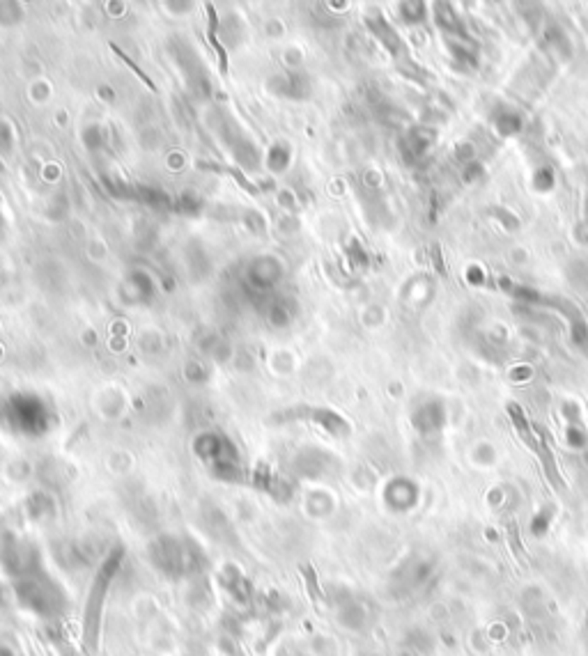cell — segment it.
Returning <instances> with one entry per match:
<instances>
[{
	"label": "cell",
	"mask_w": 588,
	"mask_h": 656,
	"mask_svg": "<svg viewBox=\"0 0 588 656\" xmlns=\"http://www.w3.org/2000/svg\"><path fill=\"white\" fill-rule=\"evenodd\" d=\"M124 558V549L115 547L108 553V558L101 562V567L97 569L95 578H92L90 585V595H88V604H86V613H83V645L90 654L97 652V643H99V626H101V611H104L106 604V595L110 588V580H113L115 571L122 565Z\"/></svg>",
	"instance_id": "obj_1"
},
{
	"label": "cell",
	"mask_w": 588,
	"mask_h": 656,
	"mask_svg": "<svg viewBox=\"0 0 588 656\" xmlns=\"http://www.w3.org/2000/svg\"><path fill=\"white\" fill-rule=\"evenodd\" d=\"M207 18H209V25H207V37L211 46H214V51L218 53V62H220V73H228V55H225V49L220 46V42L216 40V9L207 5Z\"/></svg>",
	"instance_id": "obj_2"
},
{
	"label": "cell",
	"mask_w": 588,
	"mask_h": 656,
	"mask_svg": "<svg viewBox=\"0 0 588 656\" xmlns=\"http://www.w3.org/2000/svg\"><path fill=\"white\" fill-rule=\"evenodd\" d=\"M299 571H301V576L306 578V588H308V595H310V599L315 604H319L322 602V592H319V588H317V578H315V571H312V567L310 565H306V562H301L299 565Z\"/></svg>",
	"instance_id": "obj_3"
},
{
	"label": "cell",
	"mask_w": 588,
	"mask_h": 656,
	"mask_svg": "<svg viewBox=\"0 0 588 656\" xmlns=\"http://www.w3.org/2000/svg\"><path fill=\"white\" fill-rule=\"evenodd\" d=\"M110 49H113V51H115V53L119 55V58H122V60H124V62L129 64V67H131V71H134V73H138V78H143V80H145V85H147V88H150V90H156V85H154V83H152L150 78H147V76H145V73H143L141 69H138V67H136V64H134L131 60H129V58H127V55H124L122 51H119V49H117V46H115V44H110Z\"/></svg>",
	"instance_id": "obj_4"
}]
</instances>
